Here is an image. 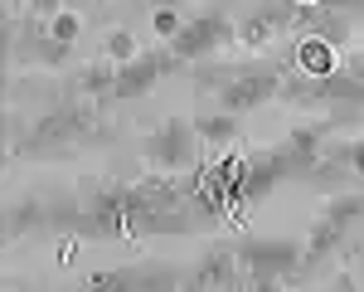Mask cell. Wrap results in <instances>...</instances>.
Returning <instances> with one entry per match:
<instances>
[{
  "instance_id": "cell-1",
  "label": "cell",
  "mask_w": 364,
  "mask_h": 292,
  "mask_svg": "<svg viewBox=\"0 0 364 292\" xmlns=\"http://www.w3.org/2000/svg\"><path fill=\"white\" fill-rule=\"evenodd\" d=\"M301 63H306L311 73H331V44L306 39V44H301Z\"/></svg>"
},
{
  "instance_id": "cell-2",
  "label": "cell",
  "mask_w": 364,
  "mask_h": 292,
  "mask_svg": "<svg viewBox=\"0 0 364 292\" xmlns=\"http://www.w3.org/2000/svg\"><path fill=\"white\" fill-rule=\"evenodd\" d=\"M224 180L228 185H243V161H224Z\"/></svg>"
}]
</instances>
